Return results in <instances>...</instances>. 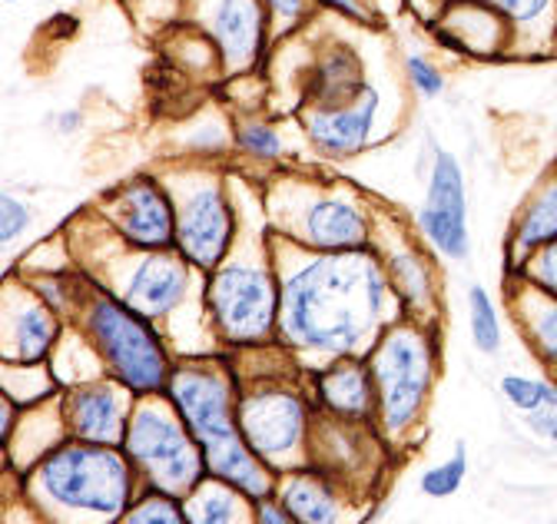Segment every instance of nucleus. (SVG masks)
Wrapping results in <instances>:
<instances>
[{
	"mask_svg": "<svg viewBox=\"0 0 557 524\" xmlns=\"http://www.w3.org/2000/svg\"><path fill=\"white\" fill-rule=\"evenodd\" d=\"M81 123H84V116L77 110H66V113L57 116V129H60V134H77Z\"/></svg>",
	"mask_w": 557,
	"mask_h": 524,
	"instance_id": "4c0bfd02",
	"label": "nucleus"
},
{
	"mask_svg": "<svg viewBox=\"0 0 557 524\" xmlns=\"http://www.w3.org/2000/svg\"><path fill=\"white\" fill-rule=\"evenodd\" d=\"M262 210L269 229L312 252L372 249L375 203L356 189L322 176L272 173L262 179Z\"/></svg>",
	"mask_w": 557,
	"mask_h": 524,
	"instance_id": "7ed1b4c3",
	"label": "nucleus"
},
{
	"mask_svg": "<svg viewBox=\"0 0 557 524\" xmlns=\"http://www.w3.org/2000/svg\"><path fill=\"white\" fill-rule=\"evenodd\" d=\"M265 11H269V24H272V43L293 37L296 30H302L312 14L319 11L315 0H265Z\"/></svg>",
	"mask_w": 557,
	"mask_h": 524,
	"instance_id": "7c9ffc66",
	"label": "nucleus"
},
{
	"mask_svg": "<svg viewBox=\"0 0 557 524\" xmlns=\"http://www.w3.org/2000/svg\"><path fill=\"white\" fill-rule=\"evenodd\" d=\"M249 495L223 478H202L186 498L183 508L193 524H256V514L249 517Z\"/></svg>",
	"mask_w": 557,
	"mask_h": 524,
	"instance_id": "393cba45",
	"label": "nucleus"
},
{
	"mask_svg": "<svg viewBox=\"0 0 557 524\" xmlns=\"http://www.w3.org/2000/svg\"><path fill=\"white\" fill-rule=\"evenodd\" d=\"M435 30L445 43L468 57L498 60L518 53L515 27L498 11L481 4V0H442Z\"/></svg>",
	"mask_w": 557,
	"mask_h": 524,
	"instance_id": "f3484780",
	"label": "nucleus"
},
{
	"mask_svg": "<svg viewBox=\"0 0 557 524\" xmlns=\"http://www.w3.org/2000/svg\"><path fill=\"white\" fill-rule=\"evenodd\" d=\"M94 213L129 249H176V207L163 176L157 173H136L123 179L94 207Z\"/></svg>",
	"mask_w": 557,
	"mask_h": 524,
	"instance_id": "9b49d317",
	"label": "nucleus"
},
{
	"mask_svg": "<svg viewBox=\"0 0 557 524\" xmlns=\"http://www.w3.org/2000/svg\"><path fill=\"white\" fill-rule=\"evenodd\" d=\"M379 107H382L379 90L366 84L362 93L338 107H299V126L319 157L348 160L369 147L375 134Z\"/></svg>",
	"mask_w": 557,
	"mask_h": 524,
	"instance_id": "2eb2a0df",
	"label": "nucleus"
},
{
	"mask_svg": "<svg viewBox=\"0 0 557 524\" xmlns=\"http://www.w3.org/2000/svg\"><path fill=\"white\" fill-rule=\"evenodd\" d=\"M4 4H21V0H4Z\"/></svg>",
	"mask_w": 557,
	"mask_h": 524,
	"instance_id": "ea45409f",
	"label": "nucleus"
},
{
	"mask_svg": "<svg viewBox=\"0 0 557 524\" xmlns=\"http://www.w3.org/2000/svg\"><path fill=\"white\" fill-rule=\"evenodd\" d=\"M278 504H283L299 524H338L342 521V501L335 495V485L329 475H293L283 491H278Z\"/></svg>",
	"mask_w": 557,
	"mask_h": 524,
	"instance_id": "a878e982",
	"label": "nucleus"
},
{
	"mask_svg": "<svg viewBox=\"0 0 557 524\" xmlns=\"http://www.w3.org/2000/svg\"><path fill=\"white\" fill-rule=\"evenodd\" d=\"M120 388H126V385L90 382V385H81L70 391L63 402V422H66L70 435L81 441H94V445L123 441L129 415L123 409Z\"/></svg>",
	"mask_w": 557,
	"mask_h": 524,
	"instance_id": "a211bd4d",
	"label": "nucleus"
},
{
	"mask_svg": "<svg viewBox=\"0 0 557 524\" xmlns=\"http://www.w3.org/2000/svg\"><path fill=\"white\" fill-rule=\"evenodd\" d=\"M186 24L213 40L226 80L252 77L272 43L265 0H186Z\"/></svg>",
	"mask_w": 557,
	"mask_h": 524,
	"instance_id": "9d476101",
	"label": "nucleus"
},
{
	"mask_svg": "<svg viewBox=\"0 0 557 524\" xmlns=\"http://www.w3.org/2000/svg\"><path fill=\"white\" fill-rule=\"evenodd\" d=\"M239 428L246 445L269 469L293 465L309 438V409L306 399L283 385L246 391L239 399Z\"/></svg>",
	"mask_w": 557,
	"mask_h": 524,
	"instance_id": "f8f14e48",
	"label": "nucleus"
},
{
	"mask_svg": "<svg viewBox=\"0 0 557 524\" xmlns=\"http://www.w3.org/2000/svg\"><path fill=\"white\" fill-rule=\"evenodd\" d=\"M252 514H256V524H299L283 504H278V501H269V498L256 501Z\"/></svg>",
	"mask_w": 557,
	"mask_h": 524,
	"instance_id": "e433bc0d",
	"label": "nucleus"
},
{
	"mask_svg": "<svg viewBox=\"0 0 557 524\" xmlns=\"http://www.w3.org/2000/svg\"><path fill=\"white\" fill-rule=\"evenodd\" d=\"M123 524H193V521H189L186 508L180 504V498L150 491L136 504H129V511L123 514Z\"/></svg>",
	"mask_w": 557,
	"mask_h": 524,
	"instance_id": "c756f323",
	"label": "nucleus"
},
{
	"mask_svg": "<svg viewBox=\"0 0 557 524\" xmlns=\"http://www.w3.org/2000/svg\"><path fill=\"white\" fill-rule=\"evenodd\" d=\"M425 242V239H422ZM418 242L395 213L375 207V233L372 249L382 259V270L392 283V292L398 299V309L411 319H422L435 312V270Z\"/></svg>",
	"mask_w": 557,
	"mask_h": 524,
	"instance_id": "ddd939ff",
	"label": "nucleus"
},
{
	"mask_svg": "<svg viewBox=\"0 0 557 524\" xmlns=\"http://www.w3.org/2000/svg\"><path fill=\"white\" fill-rule=\"evenodd\" d=\"M278 333L296 349L348 359L382 339L395 292L375 249L312 252L272 233Z\"/></svg>",
	"mask_w": 557,
	"mask_h": 524,
	"instance_id": "f257e3e1",
	"label": "nucleus"
},
{
	"mask_svg": "<svg viewBox=\"0 0 557 524\" xmlns=\"http://www.w3.org/2000/svg\"><path fill=\"white\" fill-rule=\"evenodd\" d=\"M163 183L176 207V252L196 273H213L233 252L243 223L230 173L213 160L186 157L163 173Z\"/></svg>",
	"mask_w": 557,
	"mask_h": 524,
	"instance_id": "39448f33",
	"label": "nucleus"
},
{
	"mask_svg": "<svg viewBox=\"0 0 557 524\" xmlns=\"http://www.w3.org/2000/svg\"><path fill=\"white\" fill-rule=\"evenodd\" d=\"M468 472V462H465V445L455 448V454L448 458V462L435 465L432 472H425L422 478V491L432 495V498H448L461 488V478Z\"/></svg>",
	"mask_w": 557,
	"mask_h": 524,
	"instance_id": "2f4dec72",
	"label": "nucleus"
},
{
	"mask_svg": "<svg viewBox=\"0 0 557 524\" xmlns=\"http://www.w3.org/2000/svg\"><path fill=\"white\" fill-rule=\"evenodd\" d=\"M193 273L196 270L176 249H157V252L133 249V266L126 270L120 299L147 319L170 315L189 296Z\"/></svg>",
	"mask_w": 557,
	"mask_h": 524,
	"instance_id": "dca6fc26",
	"label": "nucleus"
},
{
	"mask_svg": "<svg viewBox=\"0 0 557 524\" xmlns=\"http://www.w3.org/2000/svg\"><path fill=\"white\" fill-rule=\"evenodd\" d=\"M206 312L213 315L223 339L239 346L265 342L278 329V273L272 255V229L262 213L259 223H239L233 252L202 283Z\"/></svg>",
	"mask_w": 557,
	"mask_h": 524,
	"instance_id": "20e7f679",
	"label": "nucleus"
},
{
	"mask_svg": "<svg viewBox=\"0 0 557 524\" xmlns=\"http://www.w3.org/2000/svg\"><path fill=\"white\" fill-rule=\"evenodd\" d=\"M84 312V329L94 352L107 362L110 375L136 396H160L170 385V355L153 333V319L129 309L120 296L103 292L90 279Z\"/></svg>",
	"mask_w": 557,
	"mask_h": 524,
	"instance_id": "0eeeda50",
	"label": "nucleus"
},
{
	"mask_svg": "<svg viewBox=\"0 0 557 524\" xmlns=\"http://www.w3.org/2000/svg\"><path fill=\"white\" fill-rule=\"evenodd\" d=\"M550 441H557V425H554V432H550Z\"/></svg>",
	"mask_w": 557,
	"mask_h": 524,
	"instance_id": "58836bf2",
	"label": "nucleus"
},
{
	"mask_svg": "<svg viewBox=\"0 0 557 524\" xmlns=\"http://www.w3.org/2000/svg\"><path fill=\"white\" fill-rule=\"evenodd\" d=\"M405 77L411 84V90L418 97H425V100H435L445 93V74L438 63H432L429 57L422 53H408L405 57Z\"/></svg>",
	"mask_w": 557,
	"mask_h": 524,
	"instance_id": "473e14b6",
	"label": "nucleus"
},
{
	"mask_svg": "<svg viewBox=\"0 0 557 524\" xmlns=\"http://www.w3.org/2000/svg\"><path fill=\"white\" fill-rule=\"evenodd\" d=\"M123 451L133 469L147 478L150 491H163L170 498H186L209 472L206 454L183 415L166 409L163 402H144L129 412V425L123 435Z\"/></svg>",
	"mask_w": 557,
	"mask_h": 524,
	"instance_id": "1a4fd4ad",
	"label": "nucleus"
},
{
	"mask_svg": "<svg viewBox=\"0 0 557 524\" xmlns=\"http://www.w3.org/2000/svg\"><path fill=\"white\" fill-rule=\"evenodd\" d=\"M233 150L239 157H246L249 163H262V166H278L286 160V140L283 134L262 116H239L233 120Z\"/></svg>",
	"mask_w": 557,
	"mask_h": 524,
	"instance_id": "bb28decb",
	"label": "nucleus"
},
{
	"mask_svg": "<svg viewBox=\"0 0 557 524\" xmlns=\"http://www.w3.org/2000/svg\"><path fill=\"white\" fill-rule=\"evenodd\" d=\"M362 60L348 43H325L302 74L299 107H338L362 93Z\"/></svg>",
	"mask_w": 557,
	"mask_h": 524,
	"instance_id": "412c9836",
	"label": "nucleus"
},
{
	"mask_svg": "<svg viewBox=\"0 0 557 524\" xmlns=\"http://www.w3.org/2000/svg\"><path fill=\"white\" fill-rule=\"evenodd\" d=\"M133 462L126 451H116V445L74 438L44 454L34 478L40 495L63 511L120 517L133 501Z\"/></svg>",
	"mask_w": 557,
	"mask_h": 524,
	"instance_id": "423d86ee",
	"label": "nucleus"
},
{
	"mask_svg": "<svg viewBox=\"0 0 557 524\" xmlns=\"http://www.w3.org/2000/svg\"><path fill=\"white\" fill-rule=\"evenodd\" d=\"M369 365L379 391V422L388 435L408 432L425 409L435 372L432 336L425 325L411 315L395 319L372 346Z\"/></svg>",
	"mask_w": 557,
	"mask_h": 524,
	"instance_id": "6e6552de",
	"label": "nucleus"
},
{
	"mask_svg": "<svg viewBox=\"0 0 557 524\" xmlns=\"http://www.w3.org/2000/svg\"><path fill=\"white\" fill-rule=\"evenodd\" d=\"M319 399L325 412L345 422H366L369 415H379V391L372 378V365L359 355L335 359L319 375Z\"/></svg>",
	"mask_w": 557,
	"mask_h": 524,
	"instance_id": "4be33fe9",
	"label": "nucleus"
},
{
	"mask_svg": "<svg viewBox=\"0 0 557 524\" xmlns=\"http://www.w3.org/2000/svg\"><path fill=\"white\" fill-rule=\"evenodd\" d=\"M502 391L508 402L521 412H541V409H557V385L544 378H524V375H505Z\"/></svg>",
	"mask_w": 557,
	"mask_h": 524,
	"instance_id": "c85d7f7f",
	"label": "nucleus"
},
{
	"mask_svg": "<svg viewBox=\"0 0 557 524\" xmlns=\"http://www.w3.org/2000/svg\"><path fill=\"white\" fill-rule=\"evenodd\" d=\"M170 406L183 415L186 428L206 454V472L262 501L275 491L272 469L246 445L239 428L236 385L220 365H180L170 372L166 385Z\"/></svg>",
	"mask_w": 557,
	"mask_h": 524,
	"instance_id": "f03ea898",
	"label": "nucleus"
},
{
	"mask_svg": "<svg viewBox=\"0 0 557 524\" xmlns=\"http://www.w3.org/2000/svg\"><path fill=\"white\" fill-rule=\"evenodd\" d=\"M24 279V276H21ZM60 336V312L24 279V302L4 305V352L21 365L40 362Z\"/></svg>",
	"mask_w": 557,
	"mask_h": 524,
	"instance_id": "aec40b11",
	"label": "nucleus"
},
{
	"mask_svg": "<svg viewBox=\"0 0 557 524\" xmlns=\"http://www.w3.org/2000/svg\"><path fill=\"white\" fill-rule=\"evenodd\" d=\"M550 242H557V170H550L531 189V196L521 203V210L508 226V239H505L508 276H518L524 262L534 252L547 249Z\"/></svg>",
	"mask_w": 557,
	"mask_h": 524,
	"instance_id": "6ab92c4d",
	"label": "nucleus"
},
{
	"mask_svg": "<svg viewBox=\"0 0 557 524\" xmlns=\"http://www.w3.org/2000/svg\"><path fill=\"white\" fill-rule=\"evenodd\" d=\"M511 279H515V289L508 296H511V312L521 322V333L528 346L534 349V355L550 372H557V299L531 286L521 276H511Z\"/></svg>",
	"mask_w": 557,
	"mask_h": 524,
	"instance_id": "5701e85b",
	"label": "nucleus"
},
{
	"mask_svg": "<svg viewBox=\"0 0 557 524\" xmlns=\"http://www.w3.org/2000/svg\"><path fill=\"white\" fill-rule=\"evenodd\" d=\"M27 226H30V207L14 192L0 196V242H4V249H11L27 233Z\"/></svg>",
	"mask_w": 557,
	"mask_h": 524,
	"instance_id": "f704fd0d",
	"label": "nucleus"
},
{
	"mask_svg": "<svg viewBox=\"0 0 557 524\" xmlns=\"http://www.w3.org/2000/svg\"><path fill=\"white\" fill-rule=\"evenodd\" d=\"M518 276L557 299V242H550L547 249L534 252V255L524 262V266L518 270Z\"/></svg>",
	"mask_w": 557,
	"mask_h": 524,
	"instance_id": "72a5a7b5",
	"label": "nucleus"
},
{
	"mask_svg": "<svg viewBox=\"0 0 557 524\" xmlns=\"http://www.w3.org/2000/svg\"><path fill=\"white\" fill-rule=\"evenodd\" d=\"M468 315H471V339L481 352H498L502 349V322L495 312V302L484 286L468 289Z\"/></svg>",
	"mask_w": 557,
	"mask_h": 524,
	"instance_id": "cd10ccee",
	"label": "nucleus"
},
{
	"mask_svg": "<svg viewBox=\"0 0 557 524\" xmlns=\"http://www.w3.org/2000/svg\"><path fill=\"white\" fill-rule=\"evenodd\" d=\"M498 11L518 37V57L557 53V0H481Z\"/></svg>",
	"mask_w": 557,
	"mask_h": 524,
	"instance_id": "b1692460",
	"label": "nucleus"
},
{
	"mask_svg": "<svg viewBox=\"0 0 557 524\" xmlns=\"http://www.w3.org/2000/svg\"><path fill=\"white\" fill-rule=\"evenodd\" d=\"M319 11H332V14H342L348 21H359V24H369L372 14L366 8V0H315Z\"/></svg>",
	"mask_w": 557,
	"mask_h": 524,
	"instance_id": "c9c22d12",
	"label": "nucleus"
},
{
	"mask_svg": "<svg viewBox=\"0 0 557 524\" xmlns=\"http://www.w3.org/2000/svg\"><path fill=\"white\" fill-rule=\"evenodd\" d=\"M418 233H422L429 249L445 259H468L471 252L465 173L458 157L442 147L432 157L429 192L422 210H418Z\"/></svg>",
	"mask_w": 557,
	"mask_h": 524,
	"instance_id": "4468645a",
	"label": "nucleus"
}]
</instances>
